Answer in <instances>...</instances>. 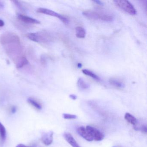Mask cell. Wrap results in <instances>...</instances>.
<instances>
[{"label": "cell", "instance_id": "obj_1", "mask_svg": "<svg viewBox=\"0 0 147 147\" xmlns=\"http://www.w3.org/2000/svg\"><path fill=\"white\" fill-rule=\"evenodd\" d=\"M83 16L90 20H101L105 22H112L113 20V16L105 13H100L92 11H85L82 13Z\"/></svg>", "mask_w": 147, "mask_h": 147}, {"label": "cell", "instance_id": "obj_2", "mask_svg": "<svg viewBox=\"0 0 147 147\" xmlns=\"http://www.w3.org/2000/svg\"><path fill=\"white\" fill-rule=\"evenodd\" d=\"M0 43L3 45H9L14 44H20L19 37L11 32L3 34L0 37Z\"/></svg>", "mask_w": 147, "mask_h": 147}, {"label": "cell", "instance_id": "obj_3", "mask_svg": "<svg viewBox=\"0 0 147 147\" xmlns=\"http://www.w3.org/2000/svg\"><path fill=\"white\" fill-rule=\"evenodd\" d=\"M27 36L30 40L36 42H49L51 38L49 34L45 32L29 33L27 34Z\"/></svg>", "mask_w": 147, "mask_h": 147}, {"label": "cell", "instance_id": "obj_4", "mask_svg": "<svg viewBox=\"0 0 147 147\" xmlns=\"http://www.w3.org/2000/svg\"><path fill=\"white\" fill-rule=\"evenodd\" d=\"M114 2L117 6L129 14L131 15H135L136 14V11L134 6L128 1L118 0L115 1Z\"/></svg>", "mask_w": 147, "mask_h": 147}, {"label": "cell", "instance_id": "obj_5", "mask_svg": "<svg viewBox=\"0 0 147 147\" xmlns=\"http://www.w3.org/2000/svg\"><path fill=\"white\" fill-rule=\"evenodd\" d=\"M38 13H43V14H46V15H49V16H52V17H56L57 18L60 19L63 24H69L68 20L64 16H62L59 13H57L52 10L50 9H47L45 8H39L37 11Z\"/></svg>", "mask_w": 147, "mask_h": 147}, {"label": "cell", "instance_id": "obj_6", "mask_svg": "<svg viewBox=\"0 0 147 147\" xmlns=\"http://www.w3.org/2000/svg\"><path fill=\"white\" fill-rule=\"evenodd\" d=\"M86 129L93 140L97 142L102 141L105 138V135L100 131L93 126L87 125Z\"/></svg>", "mask_w": 147, "mask_h": 147}, {"label": "cell", "instance_id": "obj_7", "mask_svg": "<svg viewBox=\"0 0 147 147\" xmlns=\"http://www.w3.org/2000/svg\"><path fill=\"white\" fill-rule=\"evenodd\" d=\"M53 135L54 133L52 131L43 133L42 135L41 140L44 144L46 146H49L51 144L53 141Z\"/></svg>", "mask_w": 147, "mask_h": 147}, {"label": "cell", "instance_id": "obj_8", "mask_svg": "<svg viewBox=\"0 0 147 147\" xmlns=\"http://www.w3.org/2000/svg\"><path fill=\"white\" fill-rule=\"evenodd\" d=\"M77 132L81 137L83 138L84 139L88 141V142H92L93 141L92 138L88 134L86 128L84 126H80L77 129Z\"/></svg>", "mask_w": 147, "mask_h": 147}, {"label": "cell", "instance_id": "obj_9", "mask_svg": "<svg viewBox=\"0 0 147 147\" xmlns=\"http://www.w3.org/2000/svg\"><path fill=\"white\" fill-rule=\"evenodd\" d=\"M18 18L20 21L27 24H40V22L39 20L28 16L22 15V14H18Z\"/></svg>", "mask_w": 147, "mask_h": 147}, {"label": "cell", "instance_id": "obj_10", "mask_svg": "<svg viewBox=\"0 0 147 147\" xmlns=\"http://www.w3.org/2000/svg\"><path fill=\"white\" fill-rule=\"evenodd\" d=\"M63 137L66 141L72 147H80L76 140L71 134L69 133H65L63 134Z\"/></svg>", "mask_w": 147, "mask_h": 147}, {"label": "cell", "instance_id": "obj_11", "mask_svg": "<svg viewBox=\"0 0 147 147\" xmlns=\"http://www.w3.org/2000/svg\"><path fill=\"white\" fill-rule=\"evenodd\" d=\"M7 131L5 127L3 124L0 122V144H4L6 139Z\"/></svg>", "mask_w": 147, "mask_h": 147}, {"label": "cell", "instance_id": "obj_12", "mask_svg": "<svg viewBox=\"0 0 147 147\" xmlns=\"http://www.w3.org/2000/svg\"><path fill=\"white\" fill-rule=\"evenodd\" d=\"M124 118L125 120H126V121L130 123L131 124L134 125V126L136 125L137 124L136 118L133 115H131V114L129 113H126L125 114Z\"/></svg>", "mask_w": 147, "mask_h": 147}, {"label": "cell", "instance_id": "obj_13", "mask_svg": "<svg viewBox=\"0 0 147 147\" xmlns=\"http://www.w3.org/2000/svg\"><path fill=\"white\" fill-rule=\"evenodd\" d=\"M109 82L111 85L118 88H124L125 86L123 82L117 79H110L109 80Z\"/></svg>", "mask_w": 147, "mask_h": 147}, {"label": "cell", "instance_id": "obj_14", "mask_svg": "<svg viewBox=\"0 0 147 147\" xmlns=\"http://www.w3.org/2000/svg\"><path fill=\"white\" fill-rule=\"evenodd\" d=\"M76 35L78 38H84L86 37V30L81 26H77L76 28Z\"/></svg>", "mask_w": 147, "mask_h": 147}, {"label": "cell", "instance_id": "obj_15", "mask_svg": "<svg viewBox=\"0 0 147 147\" xmlns=\"http://www.w3.org/2000/svg\"><path fill=\"white\" fill-rule=\"evenodd\" d=\"M28 103L33 106L34 108H36L38 110H40L42 109V105L37 100L32 98H30L27 100Z\"/></svg>", "mask_w": 147, "mask_h": 147}, {"label": "cell", "instance_id": "obj_16", "mask_svg": "<svg viewBox=\"0 0 147 147\" xmlns=\"http://www.w3.org/2000/svg\"><path fill=\"white\" fill-rule=\"evenodd\" d=\"M77 86L79 88L82 90L88 89L90 87V86L88 83L86 82L82 78H79L77 81Z\"/></svg>", "mask_w": 147, "mask_h": 147}, {"label": "cell", "instance_id": "obj_17", "mask_svg": "<svg viewBox=\"0 0 147 147\" xmlns=\"http://www.w3.org/2000/svg\"><path fill=\"white\" fill-rule=\"evenodd\" d=\"M82 73L86 75L90 76L91 78H93L94 80L97 81H100V79L97 75L95 74L94 73L88 69H84L82 70Z\"/></svg>", "mask_w": 147, "mask_h": 147}, {"label": "cell", "instance_id": "obj_18", "mask_svg": "<svg viewBox=\"0 0 147 147\" xmlns=\"http://www.w3.org/2000/svg\"><path fill=\"white\" fill-rule=\"evenodd\" d=\"M63 117L64 119H76L77 118V116L74 114H67V113H63Z\"/></svg>", "mask_w": 147, "mask_h": 147}, {"label": "cell", "instance_id": "obj_19", "mask_svg": "<svg viewBox=\"0 0 147 147\" xmlns=\"http://www.w3.org/2000/svg\"><path fill=\"white\" fill-rule=\"evenodd\" d=\"M69 97L71 99L74 100H76L77 98L76 95H75V94H70V95H69Z\"/></svg>", "mask_w": 147, "mask_h": 147}, {"label": "cell", "instance_id": "obj_20", "mask_svg": "<svg viewBox=\"0 0 147 147\" xmlns=\"http://www.w3.org/2000/svg\"><path fill=\"white\" fill-rule=\"evenodd\" d=\"M93 1L94 3H96L98 5H104V4L101 1Z\"/></svg>", "mask_w": 147, "mask_h": 147}, {"label": "cell", "instance_id": "obj_21", "mask_svg": "<svg viewBox=\"0 0 147 147\" xmlns=\"http://www.w3.org/2000/svg\"><path fill=\"white\" fill-rule=\"evenodd\" d=\"M16 111H17V108H16V107H12L11 108V112L12 113H15Z\"/></svg>", "mask_w": 147, "mask_h": 147}, {"label": "cell", "instance_id": "obj_22", "mask_svg": "<svg viewBox=\"0 0 147 147\" xmlns=\"http://www.w3.org/2000/svg\"><path fill=\"white\" fill-rule=\"evenodd\" d=\"M16 147H30L28 146H26L25 144H19L17 145Z\"/></svg>", "mask_w": 147, "mask_h": 147}, {"label": "cell", "instance_id": "obj_23", "mask_svg": "<svg viewBox=\"0 0 147 147\" xmlns=\"http://www.w3.org/2000/svg\"><path fill=\"white\" fill-rule=\"evenodd\" d=\"M5 25V22L2 20H0V27H3Z\"/></svg>", "mask_w": 147, "mask_h": 147}, {"label": "cell", "instance_id": "obj_24", "mask_svg": "<svg viewBox=\"0 0 147 147\" xmlns=\"http://www.w3.org/2000/svg\"><path fill=\"white\" fill-rule=\"evenodd\" d=\"M82 67V65L81 63H79L78 64V68H80L81 67Z\"/></svg>", "mask_w": 147, "mask_h": 147}]
</instances>
